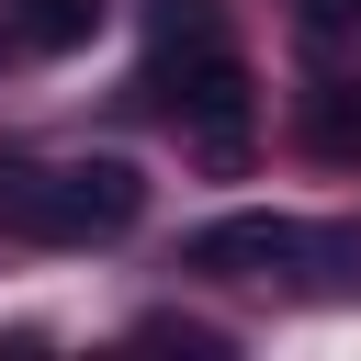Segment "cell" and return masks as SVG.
Returning a JSON list of instances; mask_svg holds the SVG:
<instances>
[{
  "label": "cell",
  "instance_id": "6da1fadb",
  "mask_svg": "<svg viewBox=\"0 0 361 361\" xmlns=\"http://www.w3.org/2000/svg\"><path fill=\"white\" fill-rule=\"evenodd\" d=\"M135 214H147V180H135V158L0 169V237H23V248H90V237H124Z\"/></svg>",
  "mask_w": 361,
  "mask_h": 361
},
{
  "label": "cell",
  "instance_id": "7a4b0ae2",
  "mask_svg": "<svg viewBox=\"0 0 361 361\" xmlns=\"http://www.w3.org/2000/svg\"><path fill=\"white\" fill-rule=\"evenodd\" d=\"M147 90L169 102L180 147H192L214 180H237V169H248V124H259V90H248V56H237V45L192 34V45H169V56L147 68Z\"/></svg>",
  "mask_w": 361,
  "mask_h": 361
},
{
  "label": "cell",
  "instance_id": "3957f363",
  "mask_svg": "<svg viewBox=\"0 0 361 361\" xmlns=\"http://www.w3.org/2000/svg\"><path fill=\"white\" fill-rule=\"evenodd\" d=\"M305 259V226L293 214H214L180 237V271H214V282H271Z\"/></svg>",
  "mask_w": 361,
  "mask_h": 361
},
{
  "label": "cell",
  "instance_id": "277c9868",
  "mask_svg": "<svg viewBox=\"0 0 361 361\" xmlns=\"http://www.w3.org/2000/svg\"><path fill=\"white\" fill-rule=\"evenodd\" d=\"M305 147H316L327 169H361V68L305 90Z\"/></svg>",
  "mask_w": 361,
  "mask_h": 361
},
{
  "label": "cell",
  "instance_id": "5b68a950",
  "mask_svg": "<svg viewBox=\"0 0 361 361\" xmlns=\"http://www.w3.org/2000/svg\"><path fill=\"white\" fill-rule=\"evenodd\" d=\"M327 305H361V226L338 214V226H305V259H293Z\"/></svg>",
  "mask_w": 361,
  "mask_h": 361
},
{
  "label": "cell",
  "instance_id": "8992f818",
  "mask_svg": "<svg viewBox=\"0 0 361 361\" xmlns=\"http://www.w3.org/2000/svg\"><path fill=\"white\" fill-rule=\"evenodd\" d=\"M11 34H23L34 56H79V45L102 34V0H11Z\"/></svg>",
  "mask_w": 361,
  "mask_h": 361
},
{
  "label": "cell",
  "instance_id": "52a82bcc",
  "mask_svg": "<svg viewBox=\"0 0 361 361\" xmlns=\"http://www.w3.org/2000/svg\"><path fill=\"white\" fill-rule=\"evenodd\" d=\"M135 350H192V361H226V327H203V316H135Z\"/></svg>",
  "mask_w": 361,
  "mask_h": 361
},
{
  "label": "cell",
  "instance_id": "ba28073f",
  "mask_svg": "<svg viewBox=\"0 0 361 361\" xmlns=\"http://www.w3.org/2000/svg\"><path fill=\"white\" fill-rule=\"evenodd\" d=\"M350 11H361V0H305V23H316V34H338Z\"/></svg>",
  "mask_w": 361,
  "mask_h": 361
}]
</instances>
